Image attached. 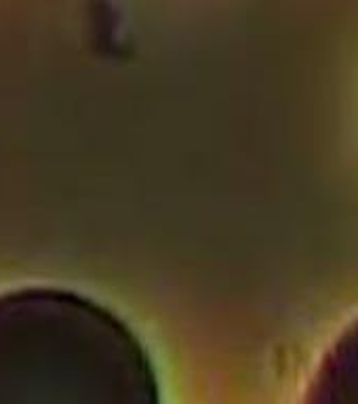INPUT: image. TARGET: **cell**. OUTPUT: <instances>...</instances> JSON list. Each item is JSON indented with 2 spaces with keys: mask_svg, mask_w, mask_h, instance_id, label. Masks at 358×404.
Listing matches in <instances>:
<instances>
[]
</instances>
